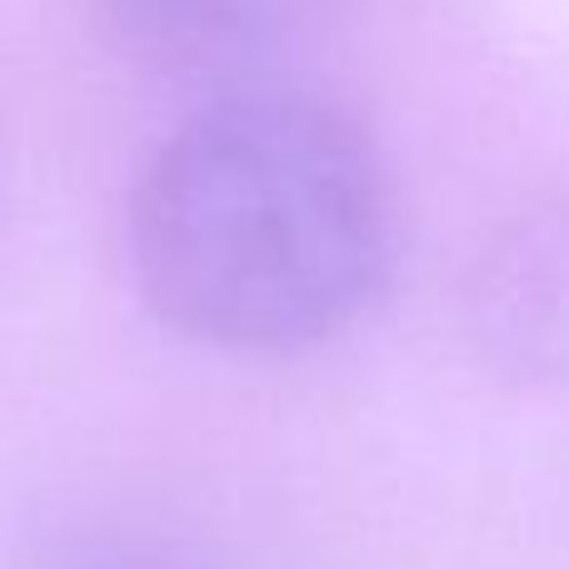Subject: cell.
Segmentation results:
<instances>
[{"label": "cell", "instance_id": "cell-1", "mask_svg": "<svg viewBox=\"0 0 569 569\" xmlns=\"http://www.w3.org/2000/svg\"><path fill=\"white\" fill-rule=\"evenodd\" d=\"M395 186L345 106L230 86L140 166L130 276L176 335L284 360L350 335L395 270Z\"/></svg>", "mask_w": 569, "mask_h": 569}, {"label": "cell", "instance_id": "cell-2", "mask_svg": "<svg viewBox=\"0 0 569 569\" xmlns=\"http://www.w3.org/2000/svg\"><path fill=\"white\" fill-rule=\"evenodd\" d=\"M465 335L505 385H569V200L510 216L465 276Z\"/></svg>", "mask_w": 569, "mask_h": 569}, {"label": "cell", "instance_id": "cell-3", "mask_svg": "<svg viewBox=\"0 0 569 569\" xmlns=\"http://www.w3.org/2000/svg\"><path fill=\"white\" fill-rule=\"evenodd\" d=\"M325 0H96L110 46L176 80H236L310 30Z\"/></svg>", "mask_w": 569, "mask_h": 569}]
</instances>
